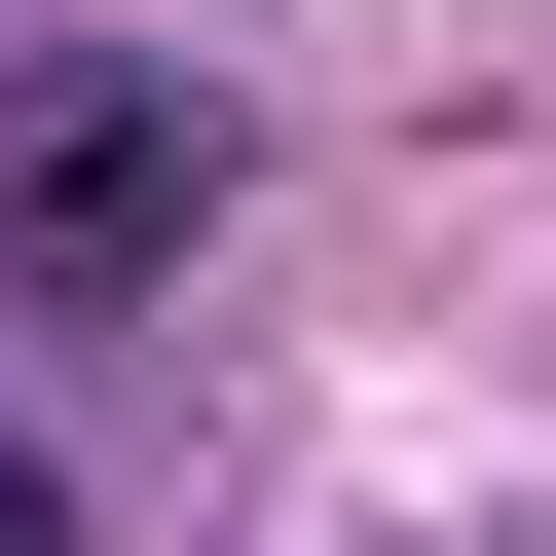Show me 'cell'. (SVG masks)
Returning <instances> with one entry per match:
<instances>
[{"mask_svg":"<svg viewBox=\"0 0 556 556\" xmlns=\"http://www.w3.org/2000/svg\"><path fill=\"white\" fill-rule=\"evenodd\" d=\"M186 223H223V112H186L149 38L0 75V298H186Z\"/></svg>","mask_w":556,"mask_h":556,"instance_id":"cell-1","label":"cell"},{"mask_svg":"<svg viewBox=\"0 0 556 556\" xmlns=\"http://www.w3.org/2000/svg\"><path fill=\"white\" fill-rule=\"evenodd\" d=\"M0 556H75V482H38V445H0Z\"/></svg>","mask_w":556,"mask_h":556,"instance_id":"cell-2","label":"cell"}]
</instances>
